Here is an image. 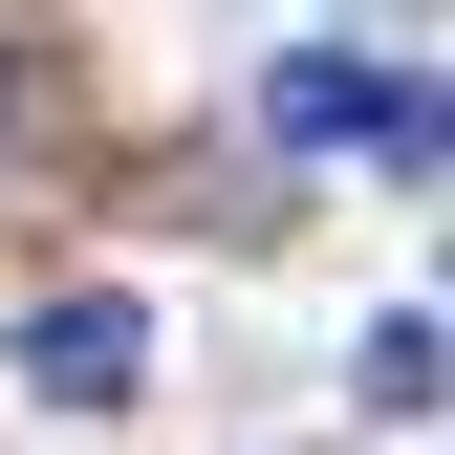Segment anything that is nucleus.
Wrapping results in <instances>:
<instances>
[{"label":"nucleus","instance_id":"7ed1b4c3","mask_svg":"<svg viewBox=\"0 0 455 455\" xmlns=\"http://www.w3.org/2000/svg\"><path fill=\"white\" fill-rule=\"evenodd\" d=\"M0 108H22V66H0Z\"/></svg>","mask_w":455,"mask_h":455},{"label":"nucleus","instance_id":"f257e3e1","mask_svg":"<svg viewBox=\"0 0 455 455\" xmlns=\"http://www.w3.org/2000/svg\"><path fill=\"white\" fill-rule=\"evenodd\" d=\"M22 390H44V412H131V390H152V325L108 304V282H66V304H22Z\"/></svg>","mask_w":455,"mask_h":455},{"label":"nucleus","instance_id":"f03ea898","mask_svg":"<svg viewBox=\"0 0 455 455\" xmlns=\"http://www.w3.org/2000/svg\"><path fill=\"white\" fill-rule=\"evenodd\" d=\"M282 131H304V152H347V131H369L390 174H434V87H369L347 44H304V66H282Z\"/></svg>","mask_w":455,"mask_h":455}]
</instances>
